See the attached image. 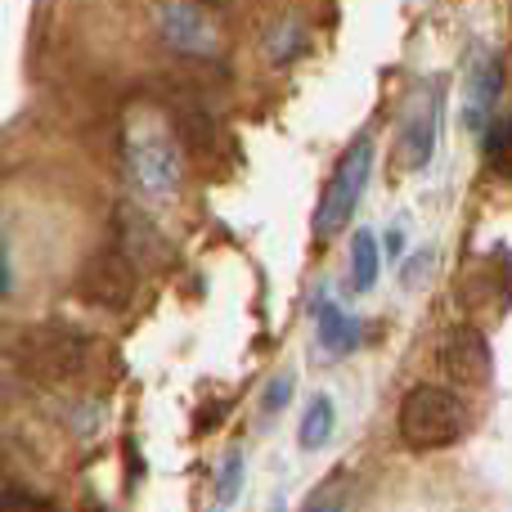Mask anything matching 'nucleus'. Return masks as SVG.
<instances>
[{"mask_svg":"<svg viewBox=\"0 0 512 512\" xmlns=\"http://www.w3.org/2000/svg\"><path fill=\"white\" fill-rule=\"evenodd\" d=\"M396 427H400V441L418 454L450 450V445H459L468 436V409H463V400L454 391L423 382V387L405 391Z\"/></svg>","mask_w":512,"mask_h":512,"instance_id":"f257e3e1","label":"nucleus"},{"mask_svg":"<svg viewBox=\"0 0 512 512\" xmlns=\"http://www.w3.org/2000/svg\"><path fill=\"white\" fill-rule=\"evenodd\" d=\"M369 176H373V140H369V135H360V140L342 153V162L333 167L324 194H319L315 239H333V234L346 230V221L355 216V207H360V198H364Z\"/></svg>","mask_w":512,"mask_h":512,"instance_id":"f03ea898","label":"nucleus"},{"mask_svg":"<svg viewBox=\"0 0 512 512\" xmlns=\"http://www.w3.org/2000/svg\"><path fill=\"white\" fill-rule=\"evenodd\" d=\"M90 342L72 324H36L18 337V364L41 382H68L86 364Z\"/></svg>","mask_w":512,"mask_h":512,"instance_id":"7ed1b4c3","label":"nucleus"},{"mask_svg":"<svg viewBox=\"0 0 512 512\" xmlns=\"http://www.w3.org/2000/svg\"><path fill=\"white\" fill-rule=\"evenodd\" d=\"M140 288V261L126 248H104L95 252L77 274V297L104 310H126Z\"/></svg>","mask_w":512,"mask_h":512,"instance_id":"20e7f679","label":"nucleus"},{"mask_svg":"<svg viewBox=\"0 0 512 512\" xmlns=\"http://www.w3.org/2000/svg\"><path fill=\"white\" fill-rule=\"evenodd\" d=\"M126 162L144 194L167 198L180 189V144L167 131H140L126 140Z\"/></svg>","mask_w":512,"mask_h":512,"instance_id":"39448f33","label":"nucleus"},{"mask_svg":"<svg viewBox=\"0 0 512 512\" xmlns=\"http://www.w3.org/2000/svg\"><path fill=\"white\" fill-rule=\"evenodd\" d=\"M441 369H445V378L459 382V387H486L490 373H495L490 342L477 328H454L441 342Z\"/></svg>","mask_w":512,"mask_h":512,"instance_id":"423d86ee","label":"nucleus"},{"mask_svg":"<svg viewBox=\"0 0 512 512\" xmlns=\"http://www.w3.org/2000/svg\"><path fill=\"white\" fill-rule=\"evenodd\" d=\"M158 23H162V36H167L171 50H180V54H212L216 50V32H212V23L203 18V9L167 5L158 14Z\"/></svg>","mask_w":512,"mask_h":512,"instance_id":"0eeeda50","label":"nucleus"},{"mask_svg":"<svg viewBox=\"0 0 512 512\" xmlns=\"http://www.w3.org/2000/svg\"><path fill=\"white\" fill-rule=\"evenodd\" d=\"M436 122H441V99H427L423 113L409 117L405 135H400V162L409 171L427 167L432 162V149H436Z\"/></svg>","mask_w":512,"mask_h":512,"instance_id":"6e6552de","label":"nucleus"},{"mask_svg":"<svg viewBox=\"0 0 512 512\" xmlns=\"http://www.w3.org/2000/svg\"><path fill=\"white\" fill-rule=\"evenodd\" d=\"M315 337H319V346H324L328 355H346L355 342H360V328H355V319L346 315L337 301L319 297L315 301Z\"/></svg>","mask_w":512,"mask_h":512,"instance_id":"1a4fd4ad","label":"nucleus"},{"mask_svg":"<svg viewBox=\"0 0 512 512\" xmlns=\"http://www.w3.org/2000/svg\"><path fill=\"white\" fill-rule=\"evenodd\" d=\"M333 427H337V409H333V396H310L306 414H301V427H297V445L301 450H324L333 441Z\"/></svg>","mask_w":512,"mask_h":512,"instance_id":"9d476101","label":"nucleus"},{"mask_svg":"<svg viewBox=\"0 0 512 512\" xmlns=\"http://www.w3.org/2000/svg\"><path fill=\"white\" fill-rule=\"evenodd\" d=\"M117 225L126 230V252H131L140 265H149L162 256V234L153 230L149 216H140L135 207H122V212H117Z\"/></svg>","mask_w":512,"mask_h":512,"instance_id":"9b49d317","label":"nucleus"},{"mask_svg":"<svg viewBox=\"0 0 512 512\" xmlns=\"http://www.w3.org/2000/svg\"><path fill=\"white\" fill-rule=\"evenodd\" d=\"M499 81H504V72H499L495 59H486L477 72H472V95H468V126L472 131L486 126V113L495 108V95H499Z\"/></svg>","mask_w":512,"mask_h":512,"instance_id":"f8f14e48","label":"nucleus"},{"mask_svg":"<svg viewBox=\"0 0 512 512\" xmlns=\"http://www.w3.org/2000/svg\"><path fill=\"white\" fill-rule=\"evenodd\" d=\"M378 265H382V252H378L373 230H355V239H351V288L369 292L373 283H378Z\"/></svg>","mask_w":512,"mask_h":512,"instance_id":"ddd939ff","label":"nucleus"},{"mask_svg":"<svg viewBox=\"0 0 512 512\" xmlns=\"http://www.w3.org/2000/svg\"><path fill=\"white\" fill-rule=\"evenodd\" d=\"M176 135L189 149H212L216 144V122L203 104H180L176 108Z\"/></svg>","mask_w":512,"mask_h":512,"instance_id":"4468645a","label":"nucleus"},{"mask_svg":"<svg viewBox=\"0 0 512 512\" xmlns=\"http://www.w3.org/2000/svg\"><path fill=\"white\" fill-rule=\"evenodd\" d=\"M243 472H248V463H243V450H230L221 459V472H216V504H221V508H230L234 499H239Z\"/></svg>","mask_w":512,"mask_h":512,"instance_id":"2eb2a0df","label":"nucleus"},{"mask_svg":"<svg viewBox=\"0 0 512 512\" xmlns=\"http://www.w3.org/2000/svg\"><path fill=\"white\" fill-rule=\"evenodd\" d=\"M0 512H59L50 499L32 495V490H18V486H0Z\"/></svg>","mask_w":512,"mask_h":512,"instance_id":"dca6fc26","label":"nucleus"},{"mask_svg":"<svg viewBox=\"0 0 512 512\" xmlns=\"http://www.w3.org/2000/svg\"><path fill=\"white\" fill-rule=\"evenodd\" d=\"M292 373H279V378H270L265 382V391H261V414H283L288 409V400H292Z\"/></svg>","mask_w":512,"mask_h":512,"instance_id":"f3484780","label":"nucleus"},{"mask_svg":"<svg viewBox=\"0 0 512 512\" xmlns=\"http://www.w3.org/2000/svg\"><path fill=\"white\" fill-rule=\"evenodd\" d=\"M306 512H342V499H337L333 490L324 486V490H319V495H315V499H310V504H306Z\"/></svg>","mask_w":512,"mask_h":512,"instance_id":"a211bd4d","label":"nucleus"},{"mask_svg":"<svg viewBox=\"0 0 512 512\" xmlns=\"http://www.w3.org/2000/svg\"><path fill=\"white\" fill-rule=\"evenodd\" d=\"M400 252H405V234L391 230V234H387V256H400Z\"/></svg>","mask_w":512,"mask_h":512,"instance_id":"6ab92c4d","label":"nucleus"},{"mask_svg":"<svg viewBox=\"0 0 512 512\" xmlns=\"http://www.w3.org/2000/svg\"><path fill=\"white\" fill-rule=\"evenodd\" d=\"M0 292H9V261H5V248H0Z\"/></svg>","mask_w":512,"mask_h":512,"instance_id":"aec40b11","label":"nucleus"},{"mask_svg":"<svg viewBox=\"0 0 512 512\" xmlns=\"http://www.w3.org/2000/svg\"><path fill=\"white\" fill-rule=\"evenodd\" d=\"M0 486H9V481H5V459H0Z\"/></svg>","mask_w":512,"mask_h":512,"instance_id":"412c9836","label":"nucleus"},{"mask_svg":"<svg viewBox=\"0 0 512 512\" xmlns=\"http://www.w3.org/2000/svg\"><path fill=\"white\" fill-rule=\"evenodd\" d=\"M216 512H225V508H216Z\"/></svg>","mask_w":512,"mask_h":512,"instance_id":"4be33fe9","label":"nucleus"}]
</instances>
